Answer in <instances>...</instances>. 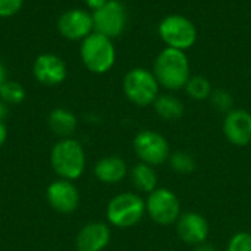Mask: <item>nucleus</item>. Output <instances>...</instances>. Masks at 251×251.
<instances>
[{"instance_id":"f257e3e1","label":"nucleus","mask_w":251,"mask_h":251,"mask_svg":"<svg viewBox=\"0 0 251 251\" xmlns=\"http://www.w3.org/2000/svg\"><path fill=\"white\" fill-rule=\"evenodd\" d=\"M153 74L159 85L166 90H181L190 79V62L182 50L166 47L163 49L153 65Z\"/></svg>"},{"instance_id":"f03ea898","label":"nucleus","mask_w":251,"mask_h":251,"mask_svg":"<svg viewBox=\"0 0 251 251\" xmlns=\"http://www.w3.org/2000/svg\"><path fill=\"white\" fill-rule=\"evenodd\" d=\"M50 163L60 179L75 181L84 174L85 151L79 141L74 138H63L53 146Z\"/></svg>"},{"instance_id":"7ed1b4c3","label":"nucleus","mask_w":251,"mask_h":251,"mask_svg":"<svg viewBox=\"0 0 251 251\" xmlns=\"http://www.w3.org/2000/svg\"><path fill=\"white\" fill-rule=\"evenodd\" d=\"M79 54L84 66L93 74H106L116 62V50L112 38L96 31L81 41Z\"/></svg>"},{"instance_id":"20e7f679","label":"nucleus","mask_w":251,"mask_h":251,"mask_svg":"<svg viewBox=\"0 0 251 251\" xmlns=\"http://www.w3.org/2000/svg\"><path fill=\"white\" fill-rule=\"evenodd\" d=\"M146 215V201L134 193H122L113 197L106 209L110 225L126 229L135 226Z\"/></svg>"},{"instance_id":"39448f33","label":"nucleus","mask_w":251,"mask_h":251,"mask_svg":"<svg viewBox=\"0 0 251 251\" xmlns=\"http://www.w3.org/2000/svg\"><path fill=\"white\" fill-rule=\"evenodd\" d=\"M159 82L153 72L144 68H134L126 72L122 88L126 99L137 106L153 104L159 96Z\"/></svg>"},{"instance_id":"423d86ee","label":"nucleus","mask_w":251,"mask_h":251,"mask_svg":"<svg viewBox=\"0 0 251 251\" xmlns=\"http://www.w3.org/2000/svg\"><path fill=\"white\" fill-rule=\"evenodd\" d=\"M159 35L166 47L176 50H188L197 40V28L191 19L182 15L165 16L159 24Z\"/></svg>"},{"instance_id":"0eeeda50","label":"nucleus","mask_w":251,"mask_h":251,"mask_svg":"<svg viewBox=\"0 0 251 251\" xmlns=\"http://www.w3.org/2000/svg\"><path fill=\"white\" fill-rule=\"evenodd\" d=\"M146 212L153 222L162 226L176 224L181 216V201L175 193L166 188H156L149 194Z\"/></svg>"},{"instance_id":"6e6552de","label":"nucleus","mask_w":251,"mask_h":251,"mask_svg":"<svg viewBox=\"0 0 251 251\" xmlns=\"http://www.w3.org/2000/svg\"><path fill=\"white\" fill-rule=\"evenodd\" d=\"M132 144H134V151L140 157V160L150 166L162 165L171 156L169 143L162 134L156 131H150V129L140 131L135 135Z\"/></svg>"},{"instance_id":"1a4fd4ad","label":"nucleus","mask_w":251,"mask_h":251,"mask_svg":"<svg viewBox=\"0 0 251 251\" xmlns=\"http://www.w3.org/2000/svg\"><path fill=\"white\" fill-rule=\"evenodd\" d=\"M93 22L96 32L113 40L125 31L128 22L126 9L118 0H109L101 7L93 10Z\"/></svg>"},{"instance_id":"9d476101","label":"nucleus","mask_w":251,"mask_h":251,"mask_svg":"<svg viewBox=\"0 0 251 251\" xmlns=\"http://www.w3.org/2000/svg\"><path fill=\"white\" fill-rule=\"evenodd\" d=\"M57 31L66 40L82 41L94 32L93 13L79 7L63 12L57 19Z\"/></svg>"},{"instance_id":"9b49d317","label":"nucleus","mask_w":251,"mask_h":251,"mask_svg":"<svg viewBox=\"0 0 251 251\" xmlns=\"http://www.w3.org/2000/svg\"><path fill=\"white\" fill-rule=\"evenodd\" d=\"M34 78L43 85H59L68 76L66 63L54 53H43L40 54L32 65Z\"/></svg>"},{"instance_id":"f8f14e48","label":"nucleus","mask_w":251,"mask_h":251,"mask_svg":"<svg viewBox=\"0 0 251 251\" xmlns=\"http://www.w3.org/2000/svg\"><path fill=\"white\" fill-rule=\"evenodd\" d=\"M46 197L49 204L59 213H72L79 206L78 188L68 179H57L47 187Z\"/></svg>"},{"instance_id":"ddd939ff","label":"nucleus","mask_w":251,"mask_h":251,"mask_svg":"<svg viewBox=\"0 0 251 251\" xmlns=\"http://www.w3.org/2000/svg\"><path fill=\"white\" fill-rule=\"evenodd\" d=\"M224 134L226 140L238 147L251 143V113L244 109H232L225 115Z\"/></svg>"},{"instance_id":"4468645a","label":"nucleus","mask_w":251,"mask_h":251,"mask_svg":"<svg viewBox=\"0 0 251 251\" xmlns=\"http://www.w3.org/2000/svg\"><path fill=\"white\" fill-rule=\"evenodd\" d=\"M176 234L185 244L199 246L207 240L209 224L203 215L188 212L181 215L176 221Z\"/></svg>"},{"instance_id":"2eb2a0df","label":"nucleus","mask_w":251,"mask_h":251,"mask_svg":"<svg viewBox=\"0 0 251 251\" xmlns=\"http://www.w3.org/2000/svg\"><path fill=\"white\" fill-rule=\"evenodd\" d=\"M110 228L103 222H90L84 225L75 240L78 251H103L110 243Z\"/></svg>"},{"instance_id":"dca6fc26","label":"nucleus","mask_w":251,"mask_h":251,"mask_svg":"<svg viewBox=\"0 0 251 251\" xmlns=\"http://www.w3.org/2000/svg\"><path fill=\"white\" fill-rule=\"evenodd\" d=\"M126 174L128 166L119 156H106L94 166V175L103 184H118L126 176Z\"/></svg>"},{"instance_id":"f3484780","label":"nucleus","mask_w":251,"mask_h":251,"mask_svg":"<svg viewBox=\"0 0 251 251\" xmlns=\"http://www.w3.org/2000/svg\"><path fill=\"white\" fill-rule=\"evenodd\" d=\"M76 118L72 112L63 107H57L51 110L49 116V126L51 132L57 137L63 138H71V135L76 129Z\"/></svg>"},{"instance_id":"a211bd4d","label":"nucleus","mask_w":251,"mask_h":251,"mask_svg":"<svg viewBox=\"0 0 251 251\" xmlns=\"http://www.w3.org/2000/svg\"><path fill=\"white\" fill-rule=\"evenodd\" d=\"M131 182L141 193H153L157 188V174L153 166L138 163L131 169Z\"/></svg>"},{"instance_id":"6ab92c4d","label":"nucleus","mask_w":251,"mask_h":251,"mask_svg":"<svg viewBox=\"0 0 251 251\" xmlns=\"http://www.w3.org/2000/svg\"><path fill=\"white\" fill-rule=\"evenodd\" d=\"M156 113L165 121H176L184 115V103L174 94H160L153 103Z\"/></svg>"},{"instance_id":"aec40b11","label":"nucleus","mask_w":251,"mask_h":251,"mask_svg":"<svg viewBox=\"0 0 251 251\" xmlns=\"http://www.w3.org/2000/svg\"><path fill=\"white\" fill-rule=\"evenodd\" d=\"M185 91L187 94L194 99V100H204V99H209L210 94H212V85L209 82L207 78L201 76V75H194V76H190V79L187 81L185 84Z\"/></svg>"},{"instance_id":"412c9836","label":"nucleus","mask_w":251,"mask_h":251,"mask_svg":"<svg viewBox=\"0 0 251 251\" xmlns=\"http://www.w3.org/2000/svg\"><path fill=\"white\" fill-rule=\"evenodd\" d=\"M169 165L174 172L187 175L196 171V159L188 151H175L169 156Z\"/></svg>"},{"instance_id":"4be33fe9","label":"nucleus","mask_w":251,"mask_h":251,"mask_svg":"<svg viewBox=\"0 0 251 251\" xmlns=\"http://www.w3.org/2000/svg\"><path fill=\"white\" fill-rule=\"evenodd\" d=\"M25 99V88L16 81H6L0 88V100L6 104H19Z\"/></svg>"},{"instance_id":"5701e85b","label":"nucleus","mask_w":251,"mask_h":251,"mask_svg":"<svg viewBox=\"0 0 251 251\" xmlns=\"http://www.w3.org/2000/svg\"><path fill=\"white\" fill-rule=\"evenodd\" d=\"M209 99H210L212 106L216 110H219V112H222L225 115L234 109V97H232V94L228 90L216 88V90L212 91V94H210Z\"/></svg>"},{"instance_id":"b1692460","label":"nucleus","mask_w":251,"mask_h":251,"mask_svg":"<svg viewBox=\"0 0 251 251\" xmlns=\"http://www.w3.org/2000/svg\"><path fill=\"white\" fill-rule=\"evenodd\" d=\"M226 251H251V234L249 232L235 234L229 240Z\"/></svg>"},{"instance_id":"393cba45","label":"nucleus","mask_w":251,"mask_h":251,"mask_svg":"<svg viewBox=\"0 0 251 251\" xmlns=\"http://www.w3.org/2000/svg\"><path fill=\"white\" fill-rule=\"evenodd\" d=\"M24 6V0H0V18L16 15Z\"/></svg>"},{"instance_id":"a878e982","label":"nucleus","mask_w":251,"mask_h":251,"mask_svg":"<svg viewBox=\"0 0 251 251\" xmlns=\"http://www.w3.org/2000/svg\"><path fill=\"white\" fill-rule=\"evenodd\" d=\"M84 1H85V4H87L91 10H96V9L101 7L103 4H106L109 0H84Z\"/></svg>"},{"instance_id":"bb28decb","label":"nucleus","mask_w":251,"mask_h":251,"mask_svg":"<svg viewBox=\"0 0 251 251\" xmlns=\"http://www.w3.org/2000/svg\"><path fill=\"white\" fill-rule=\"evenodd\" d=\"M6 138H7V128L4 122H0V147L6 143Z\"/></svg>"},{"instance_id":"cd10ccee","label":"nucleus","mask_w":251,"mask_h":251,"mask_svg":"<svg viewBox=\"0 0 251 251\" xmlns=\"http://www.w3.org/2000/svg\"><path fill=\"white\" fill-rule=\"evenodd\" d=\"M6 116H7V104L3 100H0V122H4Z\"/></svg>"},{"instance_id":"c85d7f7f","label":"nucleus","mask_w":251,"mask_h":251,"mask_svg":"<svg viewBox=\"0 0 251 251\" xmlns=\"http://www.w3.org/2000/svg\"><path fill=\"white\" fill-rule=\"evenodd\" d=\"M7 81V74H6V68H4V65L0 62V88L3 87V84Z\"/></svg>"},{"instance_id":"c756f323","label":"nucleus","mask_w":251,"mask_h":251,"mask_svg":"<svg viewBox=\"0 0 251 251\" xmlns=\"http://www.w3.org/2000/svg\"><path fill=\"white\" fill-rule=\"evenodd\" d=\"M196 251H216V249L212 246V244H207V243H201L199 246H196Z\"/></svg>"}]
</instances>
